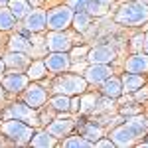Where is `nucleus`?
Masks as SVG:
<instances>
[{
  "mask_svg": "<svg viewBox=\"0 0 148 148\" xmlns=\"http://www.w3.org/2000/svg\"><path fill=\"white\" fill-rule=\"evenodd\" d=\"M116 22L125 26H140L148 22V6L142 0H128L116 12Z\"/></svg>",
  "mask_w": 148,
  "mask_h": 148,
  "instance_id": "nucleus-1",
  "label": "nucleus"
},
{
  "mask_svg": "<svg viewBox=\"0 0 148 148\" xmlns=\"http://www.w3.org/2000/svg\"><path fill=\"white\" fill-rule=\"evenodd\" d=\"M73 14L69 6H56L46 14V26L49 30H65L71 20H73Z\"/></svg>",
  "mask_w": 148,
  "mask_h": 148,
  "instance_id": "nucleus-2",
  "label": "nucleus"
},
{
  "mask_svg": "<svg viewBox=\"0 0 148 148\" xmlns=\"http://www.w3.org/2000/svg\"><path fill=\"white\" fill-rule=\"evenodd\" d=\"M2 130H4L6 136L12 138V140H16L18 144H24V142H28L30 138L34 136V134H32V126L22 123V121H16V119L4 123V125H2Z\"/></svg>",
  "mask_w": 148,
  "mask_h": 148,
  "instance_id": "nucleus-3",
  "label": "nucleus"
},
{
  "mask_svg": "<svg viewBox=\"0 0 148 148\" xmlns=\"http://www.w3.org/2000/svg\"><path fill=\"white\" fill-rule=\"evenodd\" d=\"M56 91L61 93V95H77L81 93L85 87H87V79L85 77H79V75H67V77H61V79L56 81Z\"/></svg>",
  "mask_w": 148,
  "mask_h": 148,
  "instance_id": "nucleus-4",
  "label": "nucleus"
},
{
  "mask_svg": "<svg viewBox=\"0 0 148 148\" xmlns=\"http://www.w3.org/2000/svg\"><path fill=\"white\" fill-rule=\"evenodd\" d=\"M6 116H10V119H16V121H22V123H26V125L30 126H36L40 121H38V114L32 111V107L26 103V105H22V103H16V105H12L10 109H8V113H6Z\"/></svg>",
  "mask_w": 148,
  "mask_h": 148,
  "instance_id": "nucleus-5",
  "label": "nucleus"
},
{
  "mask_svg": "<svg viewBox=\"0 0 148 148\" xmlns=\"http://www.w3.org/2000/svg\"><path fill=\"white\" fill-rule=\"evenodd\" d=\"M44 42H46V47L51 49V51H67L69 47H71L69 36L63 34L61 30H53V34H49Z\"/></svg>",
  "mask_w": 148,
  "mask_h": 148,
  "instance_id": "nucleus-6",
  "label": "nucleus"
},
{
  "mask_svg": "<svg viewBox=\"0 0 148 148\" xmlns=\"http://www.w3.org/2000/svg\"><path fill=\"white\" fill-rule=\"evenodd\" d=\"M114 57H116V53L111 46H97L87 51L89 63H111Z\"/></svg>",
  "mask_w": 148,
  "mask_h": 148,
  "instance_id": "nucleus-7",
  "label": "nucleus"
},
{
  "mask_svg": "<svg viewBox=\"0 0 148 148\" xmlns=\"http://www.w3.org/2000/svg\"><path fill=\"white\" fill-rule=\"evenodd\" d=\"M111 67L107 63H91V67L85 69V79L89 83H103L107 77H111Z\"/></svg>",
  "mask_w": 148,
  "mask_h": 148,
  "instance_id": "nucleus-8",
  "label": "nucleus"
},
{
  "mask_svg": "<svg viewBox=\"0 0 148 148\" xmlns=\"http://www.w3.org/2000/svg\"><path fill=\"white\" fill-rule=\"evenodd\" d=\"M46 67L49 71H53V73H61V71H65L69 67V56L65 51H53V53H49L46 57Z\"/></svg>",
  "mask_w": 148,
  "mask_h": 148,
  "instance_id": "nucleus-9",
  "label": "nucleus"
},
{
  "mask_svg": "<svg viewBox=\"0 0 148 148\" xmlns=\"http://www.w3.org/2000/svg\"><path fill=\"white\" fill-rule=\"evenodd\" d=\"M26 20V30L28 32H34V34H38V32H42L44 28H46V12L44 10H30V14L24 18Z\"/></svg>",
  "mask_w": 148,
  "mask_h": 148,
  "instance_id": "nucleus-10",
  "label": "nucleus"
},
{
  "mask_svg": "<svg viewBox=\"0 0 148 148\" xmlns=\"http://www.w3.org/2000/svg\"><path fill=\"white\" fill-rule=\"evenodd\" d=\"M28 75H22V73H12L8 77H4L2 81V87L4 89H8L12 93H20L22 89H26V85H28Z\"/></svg>",
  "mask_w": 148,
  "mask_h": 148,
  "instance_id": "nucleus-11",
  "label": "nucleus"
},
{
  "mask_svg": "<svg viewBox=\"0 0 148 148\" xmlns=\"http://www.w3.org/2000/svg\"><path fill=\"white\" fill-rule=\"evenodd\" d=\"M125 67H126L128 73H146L148 71V56H144V53H134L132 57L126 59Z\"/></svg>",
  "mask_w": 148,
  "mask_h": 148,
  "instance_id": "nucleus-12",
  "label": "nucleus"
},
{
  "mask_svg": "<svg viewBox=\"0 0 148 148\" xmlns=\"http://www.w3.org/2000/svg\"><path fill=\"white\" fill-rule=\"evenodd\" d=\"M126 126H128V130L134 134V138L138 136H144L148 130V121L142 116V114H134V116H130V119H126Z\"/></svg>",
  "mask_w": 148,
  "mask_h": 148,
  "instance_id": "nucleus-13",
  "label": "nucleus"
},
{
  "mask_svg": "<svg viewBox=\"0 0 148 148\" xmlns=\"http://www.w3.org/2000/svg\"><path fill=\"white\" fill-rule=\"evenodd\" d=\"M111 140H113V144H116V146H130L134 142V134L128 130L126 125H123V126H119V128L113 130Z\"/></svg>",
  "mask_w": 148,
  "mask_h": 148,
  "instance_id": "nucleus-14",
  "label": "nucleus"
},
{
  "mask_svg": "<svg viewBox=\"0 0 148 148\" xmlns=\"http://www.w3.org/2000/svg\"><path fill=\"white\" fill-rule=\"evenodd\" d=\"M24 99H26V103H28L30 107H42V105L46 103L47 95H46V91H44L42 87H38V85H32V87L26 91Z\"/></svg>",
  "mask_w": 148,
  "mask_h": 148,
  "instance_id": "nucleus-15",
  "label": "nucleus"
},
{
  "mask_svg": "<svg viewBox=\"0 0 148 148\" xmlns=\"http://www.w3.org/2000/svg\"><path fill=\"white\" fill-rule=\"evenodd\" d=\"M73 128V121H69V119H57L53 121L51 125L47 126V132L51 134V136H65L69 134V130Z\"/></svg>",
  "mask_w": 148,
  "mask_h": 148,
  "instance_id": "nucleus-16",
  "label": "nucleus"
},
{
  "mask_svg": "<svg viewBox=\"0 0 148 148\" xmlns=\"http://www.w3.org/2000/svg\"><path fill=\"white\" fill-rule=\"evenodd\" d=\"M121 93H123V83H121V79H116V77H107V79L103 81V95H105V97L116 99Z\"/></svg>",
  "mask_w": 148,
  "mask_h": 148,
  "instance_id": "nucleus-17",
  "label": "nucleus"
},
{
  "mask_svg": "<svg viewBox=\"0 0 148 148\" xmlns=\"http://www.w3.org/2000/svg\"><path fill=\"white\" fill-rule=\"evenodd\" d=\"M121 83H123V91L130 93V91H136V89H140V87L144 85V77H142L140 73H126Z\"/></svg>",
  "mask_w": 148,
  "mask_h": 148,
  "instance_id": "nucleus-18",
  "label": "nucleus"
},
{
  "mask_svg": "<svg viewBox=\"0 0 148 148\" xmlns=\"http://www.w3.org/2000/svg\"><path fill=\"white\" fill-rule=\"evenodd\" d=\"M10 4V12H12V16L16 18V20H24L28 14H30V2L28 0H10L8 2Z\"/></svg>",
  "mask_w": 148,
  "mask_h": 148,
  "instance_id": "nucleus-19",
  "label": "nucleus"
},
{
  "mask_svg": "<svg viewBox=\"0 0 148 148\" xmlns=\"http://www.w3.org/2000/svg\"><path fill=\"white\" fill-rule=\"evenodd\" d=\"M30 142L36 148H49L56 144V136H51L47 130H42V132H38V134H34V136L30 138Z\"/></svg>",
  "mask_w": 148,
  "mask_h": 148,
  "instance_id": "nucleus-20",
  "label": "nucleus"
},
{
  "mask_svg": "<svg viewBox=\"0 0 148 148\" xmlns=\"http://www.w3.org/2000/svg\"><path fill=\"white\" fill-rule=\"evenodd\" d=\"M26 63H28V57L22 56V51H10V53L6 56V59H4V65H8V67H16V69L24 67Z\"/></svg>",
  "mask_w": 148,
  "mask_h": 148,
  "instance_id": "nucleus-21",
  "label": "nucleus"
},
{
  "mask_svg": "<svg viewBox=\"0 0 148 148\" xmlns=\"http://www.w3.org/2000/svg\"><path fill=\"white\" fill-rule=\"evenodd\" d=\"M73 26H75V30L77 32H85L87 30V26H89V22H91V14H87V12H75L73 14Z\"/></svg>",
  "mask_w": 148,
  "mask_h": 148,
  "instance_id": "nucleus-22",
  "label": "nucleus"
},
{
  "mask_svg": "<svg viewBox=\"0 0 148 148\" xmlns=\"http://www.w3.org/2000/svg\"><path fill=\"white\" fill-rule=\"evenodd\" d=\"M10 51H30V42L24 36H12L10 38Z\"/></svg>",
  "mask_w": 148,
  "mask_h": 148,
  "instance_id": "nucleus-23",
  "label": "nucleus"
},
{
  "mask_svg": "<svg viewBox=\"0 0 148 148\" xmlns=\"http://www.w3.org/2000/svg\"><path fill=\"white\" fill-rule=\"evenodd\" d=\"M85 12L91 14V16H105V14H107V4H103L99 0H89Z\"/></svg>",
  "mask_w": 148,
  "mask_h": 148,
  "instance_id": "nucleus-24",
  "label": "nucleus"
},
{
  "mask_svg": "<svg viewBox=\"0 0 148 148\" xmlns=\"http://www.w3.org/2000/svg\"><path fill=\"white\" fill-rule=\"evenodd\" d=\"M46 63L44 61H34L30 67H28V77L30 79H42L46 75Z\"/></svg>",
  "mask_w": 148,
  "mask_h": 148,
  "instance_id": "nucleus-25",
  "label": "nucleus"
},
{
  "mask_svg": "<svg viewBox=\"0 0 148 148\" xmlns=\"http://www.w3.org/2000/svg\"><path fill=\"white\" fill-rule=\"evenodd\" d=\"M63 146H67V148H71V146H95V142H91L89 138H85V136H69V138H65L63 140Z\"/></svg>",
  "mask_w": 148,
  "mask_h": 148,
  "instance_id": "nucleus-26",
  "label": "nucleus"
},
{
  "mask_svg": "<svg viewBox=\"0 0 148 148\" xmlns=\"http://www.w3.org/2000/svg\"><path fill=\"white\" fill-rule=\"evenodd\" d=\"M69 105H71V99H69L67 95H61V93L51 99V107L56 111H69Z\"/></svg>",
  "mask_w": 148,
  "mask_h": 148,
  "instance_id": "nucleus-27",
  "label": "nucleus"
},
{
  "mask_svg": "<svg viewBox=\"0 0 148 148\" xmlns=\"http://www.w3.org/2000/svg\"><path fill=\"white\" fill-rule=\"evenodd\" d=\"M14 22H16V18L12 16V12L0 8V30H10Z\"/></svg>",
  "mask_w": 148,
  "mask_h": 148,
  "instance_id": "nucleus-28",
  "label": "nucleus"
},
{
  "mask_svg": "<svg viewBox=\"0 0 148 148\" xmlns=\"http://www.w3.org/2000/svg\"><path fill=\"white\" fill-rule=\"evenodd\" d=\"M83 136L89 138V140H99L101 138V128L97 125H87V128H85V132H83Z\"/></svg>",
  "mask_w": 148,
  "mask_h": 148,
  "instance_id": "nucleus-29",
  "label": "nucleus"
},
{
  "mask_svg": "<svg viewBox=\"0 0 148 148\" xmlns=\"http://www.w3.org/2000/svg\"><path fill=\"white\" fill-rule=\"evenodd\" d=\"M87 2H89V0H67V6L73 12H83L87 8Z\"/></svg>",
  "mask_w": 148,
  "mask_h": 148,
  "instance_id": "nucleus-30",
  "label": "nucleus"
},
{
  "mask_svg": "<svg viewBox=\"0 0 148 148\" xmlns=\"http://www.w3.org/2000/svg\"><path fill=\"white\" fill-rule=\"evenodd\" d=\"M97 101V99H95V97H87V99H85V101L81 103V105H83V107H81V109H83V111H89V109H93V105L91 103H95Z\"/></svg>",
  "mask_w": 148,
  "mask_h": 148,
  "instance_id": "nucleus-31",
  "label": "nucleus"
},
{
  "mask_svg": "<svg viewBox=\"0 0 148 148\" xmlns=\"http://www.w3.org/2000/svg\"><path fill=\"white\" fill-rule=\"evenodd\" d=\"M95 146H99V148L113 146V140H107V138H101V140H97V142H95Z\"/></svg>",
  "mask_w": 148,
  "mask_h": 148,
  "instance_id": "nucleus-32",
  "label": "nucleus"
},
{
  "mask_svg": "<svg viewBox=\"0 0 148 148\" xmlns=\"http://www.w3.org/2000/svg\"><path fill=\"white\" fill-rule=\"evenodd\" d=\"M142 44H144V36H136V38L132 40V49H138Z\"/></svg>",
  "mask_w": 148,
  "mask_h": 148,
  "instance_id": "nucleus-33",
  "label": "nucleus"
},
{
  "mask_svg": "<svg viewBox=\"0 0 148 148\" xmlns=\"http://www.w3.org/2000/svg\"><path fill=\"white\" fill-rule=\"evenodd\" d=\"M148 95V91L146 89H142V91H138L136 89V101H144V97Z\"/></svg>",
  "mask_w": 148,
  "mask_h": 148,
  "instance_id": "nucleus-34",
  "label": "nucleus"
},
{
  "mask_svg": "<svg viewBox=\"0 0 148 148\" xmlns=\"http://www.w3.org/2000/svg\"><path fill=\"white\" fill-rule=\"evenodd\" d=\"M85 53H87V49H85V47H77V49H73V56H75V57L85 56Z\"/></svg>",
  "mask_w": 148,
  "mask_h": 148,
  "instance_id": "nucleus-35",
  "label": "nucleus"
},
{
  "mask_svg": "<svg viewBox=\"0 0 148 148\" xmlns=\"http://www.w3.org/2000/svg\"><path fill=\"white\" fill-rule=\"evenodd\" d=\"M136 113H138V109H126V107L123 109V114H136Z\"/></svg>",
  "mask_w": 148,
  "mask_h": 148,
  "instance_id": "nucleus-36",
  "label": "nucleus"
},
{
  "mask_svg": "<svg viewBox=\"0 0 148 148\" xmlns=\"http://www.w3.org/2000/svg\"><path fill=\"white\" fill-rule=\"evenodd\" d=\"M142 46H144V49H146V53H148V34L144 36V44H142Z\"/></svg>",
  "mask_w": 148,
  "mask_h": 148,
  "instance_id": "nucleus-37",
  "label": "nucleus"
},
{
  "mask_svg": "<svg viewBox=\"0 0 148 148\" xmlns=\"http://www.w3.org/2000/svg\"><path fill=\"white\" fill-rule=\"evenodd\" d=\"M4 67H6V65H4V61L0 59V73H4Z\"/></svg>",
  "mask_w": 148,
  "mask_h": 148,
  "instance_id": "nucleus-38",
  "label": "nucleus"
},
{
  "mask_svg": "<svg viewBox=\"0 0 148 148\" xmlns=\"http://www.w3.org/2000/svg\"><path fill=\"white\" fill-rule=\"evenodd\" d=\"M28 2H30V4H34V6H38V4H40V0H28Z\"/></svg>",
  "mask_w": 148,
  "mask_h": 148,
  "instance_id": "nucleus-39",
  "label": "nucleus"
},
{
  "mask_svg": "<svg viewBox=\"0 0 148 148\" xmlns=\"http://www.w3.org/2000/svg\"><path fill=\"white\" fill-rule=\"evenodd\" d=\"M10 0H0V6H4V4H8Z\"/></svg>",
  "mask_w": 148,
  "mask_h": 148,
  "instance_id": "nucleus-40",
  "label": "nucleus"
},
{
  "mask_svg": "<svg viewBox=\"0 0 148 148\" xmlns=\"http://www.w3.org/2000/svg\"><path fill=\"white\" fill-rule=\"evenodd\" d=\"M99 2H103V4H111L113 0H99Z\"/></svg>",
  "mask_w": 148,
  "mask_h": 148,
  "instance_id": "nucleus-41",
  "label": "nucleus"
},
{
  "mask_svg": "<svg viewBox=\"0 0 148 148\" xmlns=\"http://www.w3.org/2000/svg\"><path fill=\"white\" fill-rule=\"evenodd\" d=\"M0 99H2V91H0Z\"/></svg>",
  "mask_w": 148,
  "mask_h": 148,
  "instance_id": "nucleus-42",
  "label": "nucleus"
},
{
  "mask_svg": "<svg viewBox=\"0 0 148 148\" xmlns=\"http://www.w3.org/2000/svg\"><path fill=\"white\" fill-rule=\"evenodd\" d=\"M142 2H148V0H142Z\"/></svg>",
  "mask_w": 148,
  "mask_h": 148,
  "instance_id": "nucleus-43",
  "label": "nucleus"
},
{
  "mask_svg": "<svg viewBox=\"0 0 148 148\" xmlns=\"http://www.w3.org/2000/svg\"><path fill=\"white\" fill-rule=\"evenodd\" d=\"M123 2H128V0H123Z\"/></svg>",
  "mask_w": 148,
  "mask_h": 148,
  "instance_id": "nucleus-44",
  "label": "nucleus"
}]
</instances>
